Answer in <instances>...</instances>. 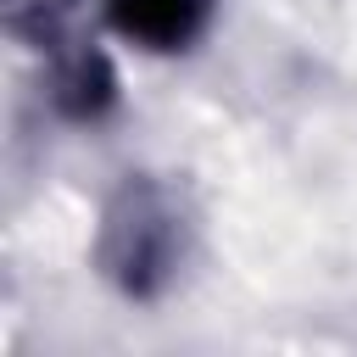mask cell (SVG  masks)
I'll list each match as a JSON object with an SVG mask.
<instances>
[{"label":"cell","mask_w":357,"mask_h":357,"mask_svg":"<svg viewBox=\"0 0 357 357\" xmlns=\"http://www.w3.org/2000/svg\"><path fill=\"white\" fill-rule=\"evenodd\" d=\"M178 257H184V229L167 190L151 178H128L106 201V218L95 234V262L106 284L128 301H156L173 284Z\"/></svg>","instance_id":"cell-1"},{"label":"cell","mask_w":357,"mask_h":357,"mask_svg":"<svg viewBox=\"0 0 357 357\" xmlns=\"http://www.w3.org/2000/svg\"><path fill=\"white\" fill-rule=\"evenodd\" d=\"M212 6L218 0H106V28L151 56H173L206 33Z\"/></svg>","instance_id":"cell-2"},{"label":"cell","mask_w":357,"mask_h":357,"mask_svg":"<svg viewBox=\"0 0 357 357\" xmlns=\"http://www.w3.org/2000/svg\"><path fill=\"white\" fill-rule=\"evenodd\" d=\"M50 106L67 123H100L117 106V73H112V61L95 45L61 56L56 61V78H50Z\"/></svg>","instance_id":"cell-3"},{"label":"cell","mask_w":357,"mask_h":357,"mask_svg":"<svg viewBox=\"0 0 357 357\" xmlns=\"http://www.w3.org/2000/svg\"><path fill=\"white\" fill-rule=\"evenodd\" d=\"M73 0H6V28L17 39H33V45H50L56 28L67 22Z\"/></svg>","instance_id":"cell-4"}]
</instances>
